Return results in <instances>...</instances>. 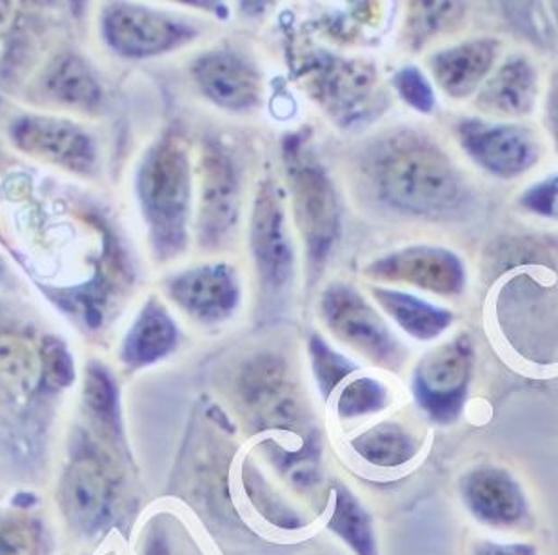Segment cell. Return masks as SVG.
Returning <instances> with one entry per match:
<instances>
[{
	"mask_svg": "<svg viewBox=\"0 0 558 555\" xmlns=\"http://www.w3.org/2000/svg\"><path fill=\"white\" fill-rule=\"evenodd\" d=\"M557 176L547 178L542 184L533 185L531 189L525 190L520 203L527 211L536 212L542 217H557Z\"/></svg>",
	"mask_w": 558,
	"mask_h": 555,
	"instance_id": "35",
	"label": "cell"
},
{
	"mask_svg": "<svg viewBox=\"0 0 558 555\" xmlns=\"http://www.w3.org/2000/svg\"><path fill=\"white\" fill-rule=\"evenodd\" d=\"M310 353H312L313 370L317 378L318 388L324 397L331 396V392L337 388L340 381L355 370V365L350 359H345L342 354L335 353L323 337L312 336L310 342Z\"/></svg>",
	"mask_w": 558,
	"mask_h": 555,
	"instance_id": "30",
	"label": "cell"
},
{
	"mask_svg": "<svg viewBox=\"0 0 558 555\" xmlns=\"http://www.w3.org/2000/svg\"><path fill=\"white\" fill-rule=\"evenodd\" d=\"M306 89L340 125L362 124L386 106L377 71L364 60L318 54L306 70Z\"/></svg>",
	"mask_w": 558,
	"mask_h": 555,
	"instance_id": "4",
	"label": "cell"
},
{
	"mask_svg": "<svg viewBox=\"0 0 558 555\" xmlns=\"http://www.w3.org/2000/svg\"><path fill=\"white\" fill-rule=\"evenodd\" d=\"M328 527L345 544H350L356 555H377L372 519L348 490H337Z\"/></svg>",
	"mask_w": 558,
	"mask_h": 555,
	"instance_id": "26",
	"label": "cell"
},
{
	"mask_svg": "<svg viewBox=\"0 0 558 555\" xmlns=\"http://www.w3.org/2000/svg\"><path fill=\"white\" fill-rule=\"evenodd\" d=\"M361 171L384 206L415 217H449L468 196L451 158L416 131L395 130L375 138L362 152Z\"/></svg>",
	"mask_w": 558,
	"mask_h": 555,
	"instance_id": "1",
	"label": "cell"
},
{
	"mask_svg": "<svg viewBox=\"0 0 558 555\" xmlns=\"http://www.w3.org/2000/svg\"><path fill=\"white\" fill-rule=\"evenodd\" d=\"M106 42L117 53L132 59L154 57L179 48L197 32L186 22L148 10L143 5L116 4L108 8L102 21Z\"/></svg>",
	"mask_w": 558,
	"mask_h": 555,
	"instance_id": "10",
	"label": "cell"
},
{
	"mask_svg": "<svg viewBox=\"0 0 558 555\" xmlns=\"http://www.w3.org/2000/svg\"><path fill=\"white\" fill-rule=\"evenodd\" d=\"M284 157L296 225L306 242L307 278L313 285L323 274L339 238V196L328 173L312 155H307L299 136H288Z\"/></svg>",
	"mask_w": 558,
	"mask_h": 555,
	"instance_id": "3",
	"label": "cell"
},
{
	"mask_svg": "<svg viewBox=\"0 0 558 555\" xmlns=\"http://www.w3.org/2000/svg\"><path fill=\"white\" fill-rule=\"evenodd\" d=\"M459 138L468 155L478 165L500 178L519 176L541 155L535 133L522 125L462 120L459 124Z\"/></svg>",
	"mask_w": 558,
	"mask_h": 555,
	"instance_id": "11",
	"label": "cell"
},
{
	"mask_svg": "<svg viewBox=\"0 0 558 555\" xmlns=\"http://www.w3.org/2000/svg\"><path fill=\"white\" fill-rule=\"evenodd\" d=\"M497 316L504 334L525 358L555 359V287L519 274L500 288Z\"/></svg>",
	"mask_w": 558,
	"mask_h": 555,
	"instance_id": "5",
	"label": "cell"
},
{
	"mask_svg": "<svg viewBox=\"0 0 558 555\" xmlns=\"http://www.w3.org/2000/svg\"><path fill=\"white\" fill-rule=\"evenodd\" d=\"M84 403L92 418L106 430H119V394L111 380L110 372H106L99 365H92L84 381Z\"/></svg>",
	"mask_w": 558,
	"mask_h": 555,
	"instance_id": "27",
	"label": "cell"
},
{
	"mask_svg": "<svg viewBox=\"0 0 558 555\" xmlns=\"http://www.w3.org/2000/svg\"><path fill=\"white\" fill-rule=\"evenodd\" d=\"M40 378L43 358L34 343L17 334H0V381L15 394H29Z\"/></svg>",
	"mask_w": 558,
	"mask_h": 555,
	"instance_id": "25",
	"label": "cell"
},
{
	"mask_svg": "<svg viewBox=\"0 0 558 555\" xmlns=\"http://www.w3.org/2000/svg\"><path fill=\"white\" fill-rule=\"evenodd\" d=\"M497 54L498 42L493 38L459 44L433 57V75L451 97H468L492 71Z\"/></svg>",
	"mask_w": 558,
	"mask_h": 555,
	"instance_id": "19",
	"label": "cell"
},
{
	"mask_svg": "<svg viewBox=\"0 0 558 555\" xmlns=\"http://www.w3.org/2000/svg\"><path fill=\"white\" fill-rule=\"evenodd\" d=\"M144 555H170L165 533L155 532L154 535L148 539V544H146Z\"/></svg>",
	"mask_w": 558,
	"mask_h": 555,
	"instance_id": "37",
	"label": "cell"
},
{
	"mask_svg": "<svg viewBox=\"0 0 558 555\" xmlns=\"http://www.w3.org/2000/svg\"><path fill=\"white\" fill-rule=\"evenodd\" d=\"M40 358H43V375H46V380L50 381L51 385L68 386L72 383L75 378L72 356L68 354L66 347L61 342L48 340Z\"/></svg>",
	"mask_w": 558,
	"mask_h": 555,
	"instance_id": "34",
	"label": "cell"
},
{
	"mask_svg": "<svg viewBox=\"0 0 558 555\" xmlns=\"http://www.w3.org/2000/svg\"><path fill=\"white\" fill-rule=\"evenodd\" d=\"M351 446L364 461L380 468L402 467L418 452L416 441L397 423L377 424L356 435Z\"/></svg>",
	"mask_w": 558,
	"mask_h": 555,
	"instance_id": "23",
	"label": "cell"
},
{
	"mask_svg": "<svg viewBox=\"0 0 558 555\" xmlns=\"http://www.w3.org/2000/svg\"><path fill=\"white\" fill-rule=\"evenodd\" d=\"M538 82L530 60L514 57L498 67L476 97L481 111L497 116H522L535 106Z\"/></svg>",
	"mask_w": 558,
	"mask_h": 555,
	"instance_id": "20",
	"label": "cell"
},
{
	"mask_svg": "<svg viewBox=\"0 0 558 555\" xmlns=\"http://www.w3.org/2000/svg\"><path fill=\"white\" fill-rule=\"evenodd\" d=\"M389 391L375 378H356L342 388L337 399L340 419H356L367 414L380 412L388 407Z\"/></svg>",
	"mask_w": 558,
	"mask_h": 555,
	"instance_id": "29",
	"label": "cell"
},
{
	"mask_svg": "<svg viewBox=\"0 0 558 555\" xmlns=\"http://www.w3.org/2000/svg\"><path fill=\"white\" fill-rule=\"evenodd\" d=\"M46 89L59 102L78 109L99 106L100 87L88 65L77 57H62L46 76Z\"/></svg>",
	"mask_w": 558,
	"mask_h": 555,
	"instance_id": "24",
	"label": "cell"
},
{
	"mask_svg": "<svg viewBox=\"0 0 558 555\" xmlns=\"http://www.w3.org/2000/svg\"><path fill=\"white\" fill-rule=\"evenodd\" d=\"M473 555H536L530 544L481 543Z\"/></svg>",
	"mask_w": 558,
	"mask_h": 555,
	"instance_id": "36",
	"label": "cell"
},
{
	"mask_svg": "<svg viewBox=\"0 0 558 555\" xmlns=\"http://www.w3.org/2000/svg\"><path fill=\"white\" fill-rule=\"evenodd\" d=\"M410 5L408 38L413 48H421L433 35L459 22L465 8L459 2H411Z\"/></svg>",
	"mask_w": 558,
	"mask_h": 555,
	"instance_id": "28",
	"label": "cell"
},
{
	"mask_svg": "<svg viewBox=\"0 0 558 555\" xmlns=\"http://www.w3.org/2000/svg\"><path fill=\"white\" fill-rule=\"evenodd\" d=\"M462 494L471 514L495 527L517 525L527 511L520 484L500 468H478L468 473Z\"/></svg>",
	"mask_w": 558,
	"mask_h": 555,
	"instance_id": "17",
	"label": "cell"
},
{
	"mask_svg": "<svg viewBox=\"0 0 558 555\" xmlns=\"http://www.w3.org/2000/svg\"><path fill=\"white\" fill-rule=\"evenodd\" d=\"M393 86L405 103L421 113H432L435 108V92L426 76L415 65L400 70L393 78Z\"/></svg>",
	"mask_w": 558,
	"mask_h": 555,
	"instance_id": "33",
	"label": "cell"
},
{
	"mask_svg": "<svg viewBox=\"0 0 558 555\" xmlns=\"http://www.w3.org/2000/svg\"><path fill=\"white\" fill-rule=\"evenodd\" d=\"M175 321L159 299L144 305L122 345V359L132 367H144L166 358L177 347Z\"/></svg>",
	"mask_w": 558,
	"mask_h": 555,
	"instance_id": "21",
	"label": "cell"
},
{
	"mask_svg": "<svg viewBox=\"0 0 558 555\" xmlns=\"http://www.w3.org/2000/svg\"><path fill=\"white\" fill-rule=\"evenodd\" d=\"M168 294L182 310L203 323H219L233 314L241 299L235 269L226 263L193 267L168 282Z\"/></svg>",
	"mask_w": 558,
	"mask_h": 555,
	"instance_id": "15",
	"label": "cell"
},
{
	"mask_svg": "<svg viewBox=\"0 0 558 555\" xmlns=\"http://www.w3.org/2000/svg\"><path fill=\"white\" fill-rule=\"evenodd\" d=\"M252 250L264 293L268 298H279L293 280L295 255L286 229L280 190L271 180L258 187L253 206Z\"/></svg>",
	"mask_w": 558,
	"mask_h": 555,
	"instance_id": "9",
	"label": "cell"
},
{
	"mask_svg": "<svg viewBox=\"0 0 558 555\" xmlns=\"http://www.w3.org/2000/svg\"><path fill=\"white\" fill-rule=\"evenodd\" d=\"M13 10L10 4H0V32L7 29L8 24L12 22Z\"/></svg>",
	"mask_w": 558,
	"mask_h": 555,
	"instance_id": "38",
	"label": "cell"
},
{
	"mask_svg": "<svg viewBox=\"0 0 558 555\" xmlns=\"http://www.w3.org/2000/svg\"><path fill=\"white\" fill-rule=\"evenodd\" d=\"M372 291L380 307L410 336L422 342L440 336L453 321V314L448 309L427 304L424 299L415 298L411 294L383 287H373Z\"/></svg>",
	"mask_w": 558,
	"mask_h": 555,
	"instance_id": "22",
	"label": "cell"
},
{
	"mask_svg": "<svg viewBox=\"0 0 558 555\" xmlns=\"http://www.w3.org/2000/svg\"><path fill=\"white\" fill-rule=\"evenodd\" d=\"M4 272V263H2V260H0V274Z\"/></svg>",
	"mask_w": 558,
	"mask_h": 555,
	"instance_id": "39",
	"label": "cell"
},
{
	"mask_svg": "<svg viewBox=\"0 0 558 555\" xmlns=\"http://www.w3.org/2000/svg\"><path fill=\"white\" fill-rule=\"evenodd\" d=\"M43 535L34 521L0 522V555H39Z\"/></svg>",
	"mask_w": 558,
	"mask_h": 555,
	"instance_id": "32",
	"label": "cell"
},
{
	"mask_svg": "<svg viewBox=\"0 0 558 555\" xmlns=\"http://www.w3.org/2000/svg\"><path fill=\"white\" fill-rule=\"evenodd\" d=\"M193 76L204 95L231 111H246L260 102V75L233 51H211L193 64Z\"/></svg>",
	"mask_w": 558,
	"mask_h": 555,
	"instance_id": "16",
	"label": "cell"
},
{
	"mask_svg": "<svg viewBox=\"0 0 558 555\" xmlns=\"http://www.w3.org/2000/svg\"><path fill=\"white\" fill-rule=\"evenodd\" d=\"M203 200L198 233L201 244L206 247H219L230 238L239 220V176L231 158L222 147L208 144L204 151Z\"/></svg>",
	"mask_w": 558,
	"mask_h": 555,
	"instance_id": "14",
	"label": "cell"
},
{
	"mask_svg": "<svg viewBox=\"0 0 558 555\" xmlns=\"http://www.w3.org/2000/svg\"><path fill=\"white\" fill-rule=\"evenodd\" d=\"M323 318L340 342L364 354L384 369L397 370L404 350L372 305L344 283L329 285L320 301Z\"/></svg>",
	"mask_w": 558,
	"mask_h": 555,
	"instance_id": "6",
	"label": "cell"
},
{
	"mask_svg": "<svg viewBox=\"0 0 558 555\" xmlns=\"http://www.w3.org/2000/svg\"><path fill=\"white\" fill-rule=\"evenodd\" d=\"M473 367L470 337L435 348L422 359L413 375V394L422 410L438 423H451L464 408Z\"/></svg>",
	"mask_w": 558,
	"mask_h": 555,
	"instance_id": "7",
	"label": "cell"
},
{
	"mask_svg": "<svg viewBox=\"0 0 558 555\" xmlns=\"http://www.w3.org/2000/svg\"><path fill=\"white\" fill-rule=\"evenodd\" d=\"M62 503L68 517L83 530H95L105 522L110 508V483L105 468L94 456L78 454L62 481Z\"/></svg>",
	"mask_w": 558,
	"mask_h": 555,
	"instance_id": "18",
	"label": "cell"
},
{
	"mask_svg": "<svg viewBox=\"0 0 558 555\" xmlns=\"http://www.w3.org/2000/svg\"><path fill=\"white\" fill-rule=\"evenodd\" d=\"M12 140L19 149L73 173H88L95 165L92 136L70 120L29 114L15 120Z\"/></svg>",
	"mask_w": 558,
	"mask_h": 555,
	"instance_id": "12",
	"label": "cell"
},
{
	"mask_svg": "<svg viewBox=\"0 0 558 555\" xmlns=\"http://www.w3.org/2000/svg\"><path fill=\"white\" fill-rule=\"evenodd\" d=\"M378 282L411 283L437 294H459L464 288V263L451 250L416 245L395 250L366 267Z\"/></svg>",
	"mask_w": 558,
	"mask_h": 555,
	"instance_id": "13",
	"label": "cell"
},
{
	"mask_svg": "<svg viewBox=\"0 0 558 555\" xmlns=\"http://www.w3.org/2000/svg\"><path fill=\"white\" fill-rule=\"evenodd\" d=\"M247 490H250L253 503L258 506V510L263 511V516L269 522H274L277 527L288 528V530L302 527L301 517L296 516L295 511L286 505L282 497L277 495V492H274V489L264 481L263 476L258 478L257 472L250 473L247 476Z\"/></svg>",
	"mask_w": 558,
	"mask_h": 555,
	"instance_id": "31",
	"label": "cell"
},
{
	"mask_svg": "<svg viewBox=\"0 0 558 555\" xmlns=\"http://www.w3.org/2000/svg\"><path fill=\"white\" fill-rule=\"evenodd\" d=\"M137 193L155 255L160 260L181 255L192 206V169L181 136L168 133L149 149L138 169Z\"/></svg>",
	"mask_w": 558,
	"mask_h": 555,
	"instance_id": "2",
	"label": "cell"
},
{
	"mask_svg": "<svg viewBox=\"0 0 558 555\" xmlns=\"http://www.w3.org/2000/svg\"><path fill=\"white\" fill-rule=\"evenodd\" d=\"M239 396L258 429L290 430L301 424V396L290 370L277 356H257L242 369Z\"/></svg>",
	"mask_w": 558,
	"mask_h": 555,
	"instance_id": "8",
	"label": "cell"
}]
</instances>
